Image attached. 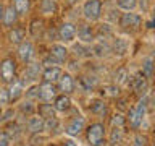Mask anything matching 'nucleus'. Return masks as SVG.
Segmentation results:
<instances>
[{"label": "nucleus", "mask_w": 155, "mask_h": 146, "mask_svg": "<svg viewBox=\"0 0 155 146\" xmlns=\"http://www.w3.org/2000/svg\"><path fill=\"white\" fill-rule=\"evenodd\" d=\"M86 140L89 146H105V125L102 122H92L91 125H86Z\"/></svg>", "instance_id": "1"}, {"label": "nucleus", "mask_w": 155, "mask_h": 146, "mask_svg": "<svg viewBox=\"0 0 155 146\" xmlns=\"http://www.w3.org/2000/svg\"><path fill=\"white\" fill-rule=\"evenodd\" d=\"M102 10H104L102 0H84L81 7V13L87 23H97L102 18Z\"/></svg>", "instance_id": "2"}, {"label": "nucleus", "mask_w": 155, "mask_h": 146, "mask_svg": "<svg viewBox=\"0 0 155 146\" xmlns=\"http://www.w3.org/2000/svg\"><path fill=\"white\" fill-rule=\"evenodd\" d=\"M66 60H68V47L61 42H55L48 49V57L47 60H44V63H47V65H61Z\"/></svg>", "instance_id": "3"}, {"label": "nucleus", "mask_w": 155, "mask_h": 146, "mask_svg": "<svg viewBox=\"0 0 155 146\" xmlns=\"http://www.w3.org/2000/svg\"><path fill=\"white\" fill-rule=\"evenodd\" d=\"M118 24L123 31L136 33L140 29V26H142V16H140L139 13H134V12H124V13H121V16L118 19Z\"/></svg>", "instance_id": "4"}, {"label": "nucleus", "mask_w": 155, "mask_h": 146, "mask_svg": "<svg viewBox=\"0 0 155 146\" xmlns=\"http://www.w3.org/2000/svg\"><path fill=\"white\" fill-rule=\"evenodd\" d=\"M145 114H147V107H145V102H137L136 106H133L128 112V122L133 128H139L142 125V122L145 119Z\"/></svg>", "instance_id": "5"}, {"label": "nucleus", "mask_w": 155, "mask_h": 146, "mask_svg": "<svg viewBox=\"0 0 155 146\" xmlns=\"http://www.w3.org/2000/svg\"><path fill=\"white\" fill-rule=\"evenodd\" d=\"M84 130H86V117L79 115V114L73 115L71 119L66 122V125H65V133L68 136H71V138L79 136Z\"/></svg>", "instance_id": "6"}, {"label": "nucleus", "mask_w": 155, "mask_h": 146, "mask_svg": "<svg viewBox=\"0 0 155 146\" xmlns=\"http://www.w3.org/2000/svg\"><path fill=\"white\" fill-rule=\"evenodd\" d=\"M42 73V65L41 63H26V68L23 71V78H21V83L26 86H31V85H36L37 78L41 76Z\"/></svg>", "instance_id": "7"}, {"label": "nucleus", "mask_w": 155, "mask_h": 146, "mask_svg": "<svg viewBox=\"0 0 155 146\" xmlns=\"http://www.w3.org/2000/svg\"><path fill=\"white\" fill-rule=\"evenodd\" d=\"M92 23H79L76 26V37L81 44H86L89 46L91 42L95 41V33H94V28L91 26Z\"/></svg>", "instance_id": "8"}, {"label": "nucleus", "mask_w": 155, "mask_h": 146, "mask_svg": "<svg viewBox=\"0 0 155 146\" xmlns=\"http://www.w3.org/2000/svg\"><path fill=\"white\" fill-rule=\"evenodd\" d=\"M74 39H76V24L70 21L61 23L60 28H58V41L66 46V44L74 42Z\"/></svg>", "instance_id": "9"}, {"label": "nucleus", "mask_w": 155, "mask_h": 146, "mask_svg": "<svg viewBox=\"0 0 155 146\" xmlns=\"http://www.w3.org/2000/svg\"><path fill=\"white\" fill-rule=\"evenodd\" d=\"M58 94V88L55 83H48V81H42L39 85V99L42 102H52Z\"/></svg>", "instance_id": "10"}, {"label": "nucleus", "mask_w": 155, "mask_h": 146, "mask_svg": "<svg viewBox=\"0 0 155 146\" xmlns=\"http://www.w3.org/2000/svg\"><path fill=\"white\" fill-rule=\"evenodd\" d=\"M18 57L19 60L23 63H31L34 60V55H36V49H34V44L31 41H28V39H24V41L18 46Z\"/></svg>", "instance_id": "11"}, {"label": "nucleus", "mask_w": 155, "mask_h": 146, "mask_svg": "<svg viewBox=\"0 0 155 146\" xmlns=\"http://www.w3.org/2000/svg\"><path fill=\"white\" fill-rule=\"evenodd\" d=\"M15 71H16V63H15L13 58H3L0 62V76L5 83H10L15 80Z\"/></svg>", "instance_id": "12"}, {"label": "nucleus", "mask_w": 155, "mask_h": 146, "mask_svg": "<svg viewBox=\"0 0 155 146\" xmlns=\"http://www.w3.org/2000/svg\"><path fill=\"white\" fill-rule=\"evenodd\" d=\"M57 88H58V91H60V92L70 96L71 92L74 91V88H76V81H74V78H73L71 73L63 71V75L60 76V80L57 81Z\"/></svg>", "instance_id": "13"}, {"label": "nucleus", "mask_w": 155, "mask_h": 146, "mask_svg": "<svg viewBox=\"0 0 155 146\" xmlns=\"http://www.w3.org/2000/svg\"><path fill=\"white\" fill-rule=\"evenodd\" d=\"M63 75V68L58 67V65H47L44 67V70L41 73L42 76V81H48V83H55L60 80V76Z\"/></svg>", "instance_id": "14"}, {"label": "nucleus", "mask_w": 155, "mask_h": 146, "mask_svg": "<svg viewBox=\"0 0 155 146\" xmlns=\"http://www.w3.org/2000/svg\"><path fill=\"white\" fill-rule=\"evenodd\" d=\"M7 91H8L10 102H18L24 96V85L21 83V80H13L10 81V86Z\"/></svg>", "instance_id": "15"}, {"label": "nucleus", "mask_w": 155, "mask_h": 146, "mask_svg": "<svg viewBox=\"0 0 155 146\" xmlns=\"http://www.w3.org/2000/svg\"><path fill=\"white\" fill-rule=\"evenodd\" d=\"M24 39H26V29L21 28V26H13L10 28L8 31V42L13 44V46H19Z\"/></svg>", "instance_id": "16"}, {"label": "nucleus", "mask_w": 155, "mask_h": 146, "mask_svg": "<svg viewBox=\"0 0 155 146\" xmlns=\"http://www.w3.org/2000/svg\"><path fill=\"white\" fill-rule=\"evenodd\" d=\"M53 109H55L57 112H68L71 109V99L68 94H63V92H60V94H57V97L53 99Z\"/></svg>", "instance_id": "17"}, {"label": "nucleus", "mask_w": 155, "mask_h": 146, "mask_svg": "<svg viewBox=\"0 0 155 146\" xmlns=\"http://www.w3.org/2000/svg\"><path fill=\"white\" fill-rule=\"evenodd\" d=\"M44 127H45V120H44L39 114L29 117V120H28V130L31 131V133H42Z\"/></svg>", "instance_id": "18"}, {"label": "nucleus", "mask_w": 155, "mask_h": 146, "mask_svg": "<svg viewBox=\"0 0 155 146\" xmlns=\"http://www.w3.org/2000/svg\"><path fill=\"white\" fill-rule=\"evenodd\" d=\"M18 13L15 12V8L10 5V7L5 8V12H3V18H2V23H3V26L5 28H13V26H16V23H18Z\"/></svg>", "instance_id": "19"}, {"label": "nucleus", "mask_w": 155, "mask_h": 146, "mask_svg": "<svg viewBox=\"0 0 155 146\" xmlns=\"http://www.w3.org/2000/svg\"><path fill=\"white\" fill-rule=\"evenodd\" d=\"M37 114L42 117L44 120H48V119H55L57 117V110L53 109L52 104H48V102H44V104H39L36 107Z\"/></svg>", "instance_id": "20"}, {"label": "nucleus", "mask_w": 155, "mask_h": 146, "mask_svg": "<svg viewBox=\"0 0 155 146\" xmlns=\"http://www.w3.org/2000/svg\"><path fill=\"white\" fill-rule=\"evenodd\" d=\"M58 10L57 0H41V13L44 16H53Z\"/></svg>", "instance_id": "21"}, {"label": "nucleus", "mask_w": 155, "mask_h": 146, "mask_svg": "<svg viewBox=\"0 0 155 146\" xmlns=\"http://www.w3.org/2000/svg\"><path fill=\"white\" fill-rule=\"evenodd\" d=\"M12 7L18 13V16H26L31 10V0H13Z\"/></svg>", "instance_id": "22"}, {"label": "nucleus", "mask_w": 155, "mask_h": 146, "mask_svg": "<svg viewBox=\"0 0 155 146\" xmlns=\"http://www.w3.org/2000/svg\"><path fill=\"white\" fill-rule=\"evenodd\" d=\"M129 50V42H128V39H124V37H116L115 39V42H113V54L115 55H124L126 52Z\"/></svg>", "instance_id": "23"}, {"label": "nucleus", "mask_w": 155, "mask_h": 146, "mask_svg": "<svg viewBox=\"0 0 155 146\" xmlns=\"http://www.w3.org/2000/svg\"><path fill=\"white\" fill-rule=\"evenodd\" d=\"M123 136H124V133H123V127H113V128H111V131H110V138H108L110 144H111V146H118V144H121V141H123Z\"/></svg>", "instance_id": "24"}, {"label": "nucleus", "mask_w": 155, "mask_h": 146, "mask_svg": "<svg viewBox=\"0 0 155 146\" xmlns=\"http://www.w3.org/2000/svg\"><path fill=\"white\" fill-rule=\"evenodd\" d=\"M89 109H91V112L94 115L104 117V114L107 112V104L102 99H95V101H92V104L89 106Z\"/></svg>", "instance_id": "25"}, {"label": "nucleus", "mask_w": 155, "mask_h": 146, "mask_svg": "<svg viewBox=\"0 0 155 146\" xmlns=\"http://www.w3.org/2000/svg\"><path fill=\"white\" fill-rule=\"evenodd\" d=\"M137 0H116V7L121 12H134L137 8Z\"/></svg>", "instance_id": "26"}, {"label": "nucleus", "mask_w": 155, "mask_h": 146, "mask_svg": "<svg viewBox=\"0 0 155 146\" xmlns=\"http://www.w3.org/2000/svg\"><path fill=\"white\" fill-rule=\"evenodd\" d=\"M128 80H129V73H128V70H126L124 67H121V68H118V70L115 71V83L124 85Z\"/></svg>", "instance_id": "27"}, {"label": "nucleus", "mask_w": 155, "mask_h": 146, "mask_svg": "<svg viewBox=\"0 0 155 146\" xmlns=\"http://www.w3.org/2000/svg\"><path fill=\"white\" fill-rule=\"evenodd\" d=\"M152 68H153V60L152 58H145L142 65V75L144 76H152Z\"/></svg>", "instance_id": "28"}, {"label": "nucleus", "mask_w": 155, "mask_h": 146, "mask_svg": "<svg viewBox=\"0 0 155 146\" xmlns=\"http://www.w3.org/2000/svg\"><path fill=\"white\" fill-rule=\"evenodd\" d=\"M124 122H126V119L121 114H115L111 117V127H123Z\"/></svg>", "instance_id": "29"}, {"label": "nucleus", "mask_w": 155, "mask_h": 146, "mask_svg": "<svg viewBox=\"0 0 155 146\" xmlns=\"http://www.w3.org/2000/svg\"><path fill=\"white\" fill-rule=\"evenodd\" d=\"M8 102H10V99H8V91H7V88H2V86H0V107L7 106Z\"/></svg>", "instance_id": "30"}, {"label": "nucleus", "mask_w": 155, "mask_h": 146, "mask_svg": "<svg viewBox=\"0 0 155 146\" xmlns=\"http://www.w3.org/2000/svg\"><path fill=\"white\" fill-rule=\"evenodd\" d=\"M12 144V138H10V135L7 131L0 130V146H10Z\"/></svg>", "instance_id": "31"}, {"label": "nucleus", "mask_w": 155, "mask_h": 146, "mask_svg": "<svg viewBox=\"0 0 155 146\" xmlns=\"http://www.w3.org/2000/svg\"><path fill=\"white\" fill-rule=\"evenodd\" d=\"M60 146H78V143L71 138V136H68V138H65V140L60 143Z\"/></svg>", "instance_id": "32"}, {"label": "nucleus", "mask_w": 155, "mask_h": 146, "mask_svg": "<svg viewBox=\"0 0 155 146\" xmlns=\"http://www.w3.org/2000/svg\"><path fill=\"white\" fill-rule=\"evenodd\" d=\"M134 146H145V138H144V136H140V135L136 136V140H134Z\"/></svg>", "instance_id": "33"}, {"label": "nucleus", "mask_w": 155, "mask_h": 146, "mask_svg": "<svg viewBox=\"0 0 155 146\" xmlns=\"http://www.w3.org/2000/svg\"><path fill=\"white\" fill-rule=\"evenodd\" d=\"M3 12H5V7H3V3L0 2V23H2V18H3Z\"/></svg>", "instance_id": "34"}, {"label": "nucleus", "mask_w": 155, "mask_h": 146, "mask_svg": "<svg viewBox=\"0 0 155 146\" xmlns=\"http://www.w3.org/2000/svg\"><path fill=\"white\" fill-rule=\"evenodd\" d=\"M71 3H79V2H84V0H70Z\"/></svg>", "instance_id": "35"}, {"label": "nucleus", "mask_w": 155, "mask_h": 146, "mask_svg": "<svg viewBox=\"0 0 155 146\" xmlns=\"http://www.w3.org/2000/svg\"><path fill=\"white\" fill-rule=\"evenodd\" d=\"M2 81H3V80H2V76H0V86H2Z\"/></svg>", "instance_id": "36"}, {"label": "nucleus", "mask_w": 155, "mask_h": 146, "mask_svg": "<svg viewBox=\"0 0 155 146\" xmlns=\"http://www.w3.org/2000/svg\"><path fill=\"white\" fill-rule=\"evenodd\" d=\"M50 146H57V144H50Z\"/></svg>", "instance_id": "37"}]
</instances>
